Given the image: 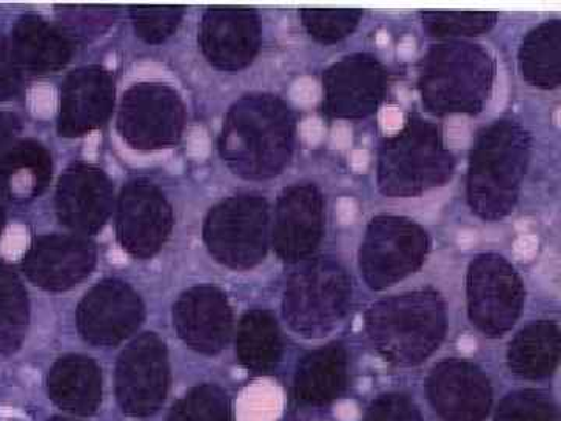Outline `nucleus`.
I'll return each instance as SVG.
<instances>
[{
	"mask_svg": "<svg viewBox=\"0 0 561 421\" xmlns=\"http://www.w3.org/2000/svg\"><path fill=\"white\" fill-rule=\"evenodd\" d=\"M561 24L548 21L531 31L524 39L522 54L523 76L534 87L557 88L560 84Z\"/></svg>",
	"mask_w": 561,
	"mask_h": 421,
	"instance_id": "28",
	"label": "nucleus"
},
{
	"mask_svg": "<svg viewBox=\"0 0 561 421\" xmlns=\"http://www.w3.org/2000/svg\"><path fill=\"white\" fill-rule=\"evenodd\" d=\"M331 138L337 149H346L351 144V130L345 124H337L332 128Z\"/></svg>",
	"mask_w": 561,
	"mask_h": 421,
	"instance_id": "42",
	"label": "nucleus"
},
{
	"mask_svg": "<svg viewBox=\"0 0 561 421\" xmlns=\"http://www.w3.org/2000/svg\"><path fill=\"white\" fill-rule=\"evenodd\" d=\"M21 132V121L16 114L0 111V155L9 149L10 144Z\"/></svg>",
	"mask_w": 561,
	"mask_h": 421,
	"instance_id": "38",
	"label": "nucleus"
},
{
	"mask_svg": "<svg viewBox=\"0 0 561 421\" xmlns=\"http://www.w3.org/2000/svg\"><path fill=\"white\" fill-rule=\"evenodd\" d=\"M49 150L36 140H21L0 155V194L9 202L28 203L39 197L51 180Z\"/></svg>",
	"mask_w": 561,
	"mask_h": 421,
	"instance_id": "23",
	"label": "nucleus"
},
{
	"mask_svg": "<svg viewBox=\"0 0 561 421\" xmlns=\"http://www.w3.org/2000/svg\"><path fill=\"white\" fill-rule=\"evenodd\" d=\"M144 320L139 295L119 280L92 287L77 309V327L84 341L95 346L119 345Z\"/></svg>",
	"mask_w": 561,
	"mask_h": 421,
	"instance_id": "13",
	"label": "nucleus"
},
{
	"mask_svg": "<svg viewBox=\"0 0 561 421\" xmlns=\"http://www.w3.org/2000/svg\"><path fill=\"white\" fill-rule=\"evenodd\" d=\"M49 421H73V420H69V419H61V417H57V419H51Z\"/></svg>",
	"mask_w": 561,
	"mask_h": 421,
	"instance_id": "48",
	"label": "nucleus"
},
{
	"mask_svg": "<svg viewBox=\"0 0 561 421\" xmlns=\"http://www.w3.org/2000/svg\"><path fill=\"white\" fill-rule=\"evenodd\" d=\"M348 386V353L334 342L306 354L295 375V398L302 405L324 406L337 400Z\"/></svg>",
	"mask_w": 561,
	"mask_h": 421,
	"instance_id": "24",
	"label": "nucleus"
},
{
	"mask_svg": "<svg viewBox=\"0 0 561 421\" xmlns=\"http://www.w3.org/2000/svg\"><path fill=\"white\" fill-rule=\"evenodd\" d=\"M21 70L9 41L0 35V102L10 101L20 92Z\"/></svg>",
	"mask_w": 561,
	"mask_h": 421,
	"instance_id": "37",
	"label": "nucleus"
},
{
	"mask_svg": "<svg viewBox=\"0 0 561 421\" xmlns=\"http://www.w3.org/2000/svg\"><path fill=\"white\" fill-rule=\"evenodd\" d=\"M173 210L171 203L153 183L130 181L117 201L116 232L121 246L131 257L151 258L171 236Z\"/></svg>",
	"mask_w": 561,
	"mask_h": 421,
	"instance_id": "12",
	"label": "nucleus"
},
{
	"mask_svg": "<svg viewBox=\"0 0 561 421\" xmlns=\"http://www.w3.org/2000/svg\"><path fill=\"white\" fill-rule=\"evenodd\" d=\"M335 214H337V219L341 220L342 224H351L357 216L356 202L350 197L341 198L337 206H335Z\"/></svg>",
	"mask_w": 561,
	"mask_h": 421,
	"instance_id": "40",
	"label": "nucleus"
},
{
	"mask_svg": "<svg viewBox=\"0 0 561 421\" xmlns=\"http://www.w3.org/2000/svg\"><path fill=\"white\" fill-rule=\"evenodd\" d=\"M203 239L220 264L247 271L260 264L268 247V205L260 195H236L214 206Z\"/></svg>",
	"mask_w": 561,
	"mask_h": 421,
	"instance_id": "7",
	"label": "nucleus"
},
{
	"mask_svg": "<svg viewBox=\"0 0 561 421\" xmlns=\"http://www.w3.org/2000/svg\"><path fill=\"white\" fill-rule=\"evenodd\" d=\"M119 10L116 7H58L61 31L70 39L87 41L101 35L114 24Z\"/></svg>",
	"mask_w": 561,
	"mask_h": 421,
	"instance_id": "32",
	"label": "nucleus"
},
{
	"mask_svg": "<svg viewBox=\"0 0 561 421\" xmlns=\"http://www.w3.org/2000/svg\"><path fill=\"white\" fill-rule=\"evenodd\" d=\"M470 139V127L467 122L453 120L448 125V140L454 147H461Z\"/></svg>",
	"mask_w": 561,
	"mask_h": 421,
	"instance_id": "39",
	"label": "nucleus"
},
{
	"mask_svg": "<svg viewBox=\"0 0 561 421\" xmlns=\"http://www.w3.org/2000/svg\"><path fill=\"white\" fill-rule=\"evenodd\" d=\"M319 98V88H317L316 81L306 80L305 83L300 84V92H298V99L302 102H316Z\"/></svg>",
	"mask_w": 561,
	"mask_h": 421,
	"instance_id": "44",
	"label": "nucleus"
},
{
	"mask_svg": "<svg viewBox=\"0 0 561 421\" xmlns=\"http://www.w3.org/2000/svg\"><path fill=\"white\" fill-rule=\"evenodd\" d=\"M421 20L432 36H471L490 31L497 14L490 11H423Z\"/></svg>",
	"mask_w": 561,
	"mask_h": 421,
	"instance_id": "31",
	"label": "nucleus"
},
{
	"mask_svg": "<svg viewBox=\"0 0 561 421\" xmlns=\"http://www.w3.org/2000/svg\"><path fill=\"white\" fill-rule=\"evenodd\" d=\"M365 421H424L411 398L401 394H387L373 401Z\"/></svg>",
	"mask_w": 561,
	"mask_h": 421,
	"instance_id": "36",
	"label": "nucleus"
},
{
	"mask_svg": "<svg viewBox=\"0 0 561 421\" xmlns=\"http://www.w3.org/2000/svg\"><path fill=\"white\" fill-rule=\"evenodd\" d=\"M398 54H400L402 58H411L412 55L415 54V41L412 38L402 39L400 47H398Z\"/></svg>",
	"mask_w": 561,
	"mask_h": 421,
	"instance_id": "46",
	"label": "nucleus"
},
{
	"mask_svg": "<svg viewBox=\"0 0 561 421\" xmlns=\"http://www.w3.org/2000/svg\"><path fill=\"white\" fill-rule=\"evenodd\" d=\"M362 16L360 10H305L302 24L313 38L321 43H335L345 38L356 27Z\"/></svg>",
	"mask_w": 561,
	"mask_h": 421,
	"instance_id": "35",
	"label": "nucleus"
},
{
	"mask_svg": "<svg viewBox=\"0 0 561 421\" xmlns=\"http://www.w3.org/2000/svg\"><path fill=\"white\" fill-rule=\"evenodd\" d=\"M3 227H5V213H3V208L0 206V236H2Z\"/></svg>",
	"mask_w": 561,
	"mask_h": 421,
	"instance_id": "47",
	"label": "nucleus"
},
{
	"mask_svg": "<svg viewBox=\"0 0 561 421\" xmlns=\"http://www.w3.org/2000/svg\"><path fill=\"white\" fill-rule=\"evenodd\" d=\"M31 305L24 284L9 265L0 264V353H14L28 330Z\"/></svg>",
	"mask_w": 561,
	"mask_h": 421,
	"instance_id": "29",
	"label": "nucleus"
},
{
	"mask_svg": "<svg viewBox=\"0 0 561 421\" xmlns=\"http://www.w3.org/2000/svg\"><path fill=\"white\" fill-rule=\"evenodd\" d=\"M381 125L386 132H398L402 127V114L400 110L390 106V109L382 110Z\"/></svg>",
	"mask_w": 561,
	"mask_h": 421,
	"instance_id": "41",
	"label": "nucleus"
},
{
	"mask_svg": "<svg viewBox=\"0 0 561 421\" xmlns=\"http://www.w3.org/2000/svg\"><path fill=\"white\" fill-rule=\"evenodd\" d=\"M168 389V350L157 334L146 332L117 361V400L128 416L147 417L161 408Z\"/></svg>",
	"mask_w": 561,
	"mask_h": 421,
	"instance_id": "11",
	"label": "nucleus"
},
{
	"mask_svg": "<svg viewBox=\"0 0 561 421\" xmlns=\"http://www.w3.org/2000/svg\"><path fill=\"white\" fill-rule=\"evenodd\" d=\"M113 197V184L102 169L77 162L58 181V219L80 235H95L110 219Z\"/></svg>",
	"mask_w": 561,
	"mask_h": 421,
	"instance_id": "15",
	"label": "nucleus"
},
{
	"mask_svg": "<svg viewBox=\"0 0 561 421\" xmlns=\"http://www.w3.org/2000/svg\"><path fill=\"white\" fill-rule=\"evenodd\" d=\"M507 357L508 367L519 378H548L559 365V327L552 321H535L513 339Z\"/></svg>",
	"mask_w": 561,
	"mask_h": 421,
	"instance_id": "26",
	"label": "nucleus"
},
{
	"mask_svg": "<svg viewBox=\"0 0 561 421\" xmlns=\"http://www.w3.org/2000/svg\"><path fill=\"white\" fill-rule=\"evenodd\" d=\"M49 394L55 405L77 416H91L102 400V375L91 357L69 354L55 362L49 373Z\"/></svg>",
	"mask_w": 561,
	"mask_h": 421,
	"instance_id": "25",
	"label": "nucleus"
},
{
	"mask_svg": "<svg viewBox=\"0 0 561 421\" xmlns=\"http://www.w3.org/2000/svg\"><path fill=\"white\" fill-rule=\"evenodd\" d=\"M427 249L430 239L420 225L404 217H375L360 247L362 275L371 289H386L419 271Z\"/></svg>",
	"mask_w": 561,
	"mask_h": 421,
	"instance_id": "8",
	"label": "nucleus"
},
{
	"mask_svg": "<svg viewBox=\"0 0 561 421\" xmlns=\"http://www.w3.org/2000/svg\"><path fill=\"white\" fill-rule=\"evenodd\" d=\"M294 116L275 95H245L228 111L219 149L225 162L243 179L278 175L294 150Z\"/></svg>",
	"mask_w": 561,
	"mask_h": 421,
	"instance_id": "1",
	"label": "nucleus"
},
{
	"mask_svg": "<svg viewBox=\"0 0 561 421\" xmlns=\"http://www.w3.org/2000/svg\"><path fill=\"white\" fill-rule=\"evenodd\" d=\"M324 202L313 184H295L280 194L276 205L273 247L280 260H305L323 236Z\"/></svg>",
	"mask_w": 561,
	"mask_h": 421,
	"instance_id": "18",
	"label": "nucleus"
},
{
	"mask_svg": "<svg viewBox=\"0 0 561 421\" xmlns=\"http://www.w3.org/2000/svg\"><path fill=\"white\" fill-rule=\"evenodd\" d=\"M365 328L387 361L411 367L430 357L445 338V303L431 291L387 298L368 309Z\"/></svg>",
	"mask_w": 561,
	"mask_h": 421,
	"instance_id": "3",
	"label": "nucleus"
},
{
	"mask_svg": "<svg viewBox=\"0 0 561 421\" xmlns=\"http://www.w3.org/2000/svg\"><path fill=\"white\" fill-rule=\"evenodd\" d=\"M494 421H557L556 402L546 391H515L501 401Z\"/></svg>",
	"mask_w": 561,
	"mask_h": 421,
	"instance_id": "33",
	"label": "nucleus"
},
{
	"mask_svg": "<svg viewBox=\"0 0 561 421\" xmlns=\"http://www.w3.org/2000/svg\"><path fill=\"white\" fill-rule=\"evenodd\" d=\"M324 110L332 117H365L386 92V70L371 55L343 58L324 72Z\"/></svg>",
	"mask_w": 561,
	"mask_h": 421,
	"instance_id": "16",
	"label": "nucleus"
},
{
	"mask_svg": "<svg viewBox=\"0 0 561 421\" xmlns=\"http://www.w3.org/2000/svg\"><path fill=\"white\" fill-rule=\"evenodd\" d=\"M454 158L443 146L437 125L412 116L401 133L383 140L379 190L389 197H415L451 179Z\"/></svg>",
	"mask_w": 561,
	"mask_h": 421,
	"instance_id": "5",
	"label": "nucleus"
},
{
	"mask_svg": "<svg viewBox=\"0 0 561 421\" xmlns=\"http://www.w3.org/2000/svg\"><path fill=\"white\" fill-rule=\"evenodd\" d=\"M351 168L356 172H365L368 168V162H370V157H368L367 151L365 150H356L351 155Z\"/></svg>",
	"mask_w": 561,
	"mask_h": 421,
	"instance_id": "45",
	"label": "nucleus"
},
{
	"mask_svg": "<svg viewBox=\"0 0 561 421\" xmlns=\"http://www.w3.org/2000/svg\"><path fill=\"white\" fill-rule=\"evenodd\" d=\"M113 76L102 66H83L66 77L61 88L58 133L79 138L108 121L114 106Z\"/></svg>",
	"mask_w": 561,
	"mask_h": 421,
	"instance_id": "20",
	"label": "nucleus"
},
{
	"mask_svg": "<svg viewBox=\"0 0 561 421\" xmlns=\"http://www.w3.org/2000/svg\"><path fill=\"white\" fill-rule=\"evenodd\" d=\"M184 124V103L168 84H135L122 99L117 128L133 149H168L179 143Z\"/></svg>",
	"mask_w": 561,
	"mask_h": 421,
	"instance_id": "9",
	"label": "nucleus"
},
{
	"mask_svg": "<svg viewBox=\"0 0 561 421\" xmlns=\"http://www.w3.org/2000/svg\"><path fill=\"white\" fill-rule=\"evenodd\" d=\"M173 323L187 346L210 356L220 353L230 341L231 306L217 287H192L176 301Z\"/></svg>",
	"mask_w": 561,
	"mask_h": 421,
	"instance_id": "21",
	"label": "nucleus"
},
{
	"mask_svg": "<svg viewBox=\"0 0 561 421\" xmlns=\"http://www.w3.org/2000/svg\"><path fill=\"white\" fill-rule=\"evenodd\" d=\"M169 421H231L230 400L213 384L195 387L173 406Z\"/></svg>",
	"mask_w": 561,
	"mask_h": 421,
	"instance_id": "30",
	"label": "nucleus"
},
{
	"mask_svg": "<svg viewBox=\"0 0 561 421\" xmlns=\"http://www.w3.org/2000/svg\"><path fill=\"white\" fill-rule=\"evenodd\" d=\"M530 157L529 135L513 121H497L479 135L471 151L468 198L482 219L507 216Z\"/></svg>",
	"mask_w": 561,
	"mask_h": 421,
	"instance_id": "2",
	"label": "nucleus"
},
{
	"mask_svg": "<svg viewBox=\"0 0 561 421\" xmlns=\"http://www.w3.org/2000/svg\"><path fill=\"white\" fill-rule=\"evenodd\" d=\"M302 133H305L306 139L309 143H319L321 136H323V125L319 120L308 121L302 127Z\"/></svg>",
	"mask_w": 561,
	"mask_h": 421,
	"instance_id": "43",
	"label": "nucleus"
},
{
	"mask_svg": "<svg viewBox=\"0 0 561 421\" xmlns=\"http://www.w3.org/2000/svg\"><path fill=\"white\" fill-rule=\"evenodd\" d=\"M350 301L348 273L331 258H317L287 281L284 317L305 338H321L341 323Z\"/></svg>",
	"mask_w": 561,
	"mask_h": 421,
	"instance_id": "6",
	"label": "nucleus"
},
{
	"mask_svg": "<svg viewBox=\"0 0 561 421\" xmlns=\"http://www.w3.org/2000/svg\"><path fill=\"white\" fill-rule=\"evenodd\" d=\"M11 39L18 65L35 76L57 72L72 58L73 41L61 29L36 14L20 18Z\"/></svg>",
	"mask_w": 561,
	"mask_h": 421,
	"instance_id": "22",
	"label": "nucleus"
},
{
	"mask_svg": "<svg viewBox=\"0 0 561 421\" xmlns=\"http://www.w3.org/2000/svg\"><path fill=\"white\" fill-rule=\"evenodd\" d=\"M494 79L489 52L467 43L434 46L421 62L420 88L426 109L434 114L482 110Z\"/></svg>",
	"mask_w": 561,
	"mask_h": 421,
	"instance_id": "4",
	"label": "nucleus"
},
{
	"mask_svg": "<svg viewBox=\"0 0 561 421\" xmlns=\"http://www.w3.org/2000/svg\"><path fill=\"white\" fill-rule=\"evenodd\" d=\"M261 21L251 9H209L203 14L201 46L217 69L241 70L256 57Z\"/></svg>",
	"mask_w": 561,
	"mask_h": 421,
	"instance_id": "19",
	"label": "nucleus"
},
{
	"mask_svg": "<svg viewBox=\"0 0 561 421\" xmlns=\"http://www.w3.org/2000/svg\"><path fill=\"white\" fill-rule=\"evenodd\" d=\"M130 16L140 39L161 44L171 38L184 16L183 7H131Z\"/></svg>",
	"mask_w": 561,
	"mask_h": 421,
	"instance_id": "34",
	"label": "nucleus"
},
{
	"mask_svg": "<svg viewBox=\"0 0 561 421\" xmlns=\"http://www.w3.org/2000/svg\"><path fill=\"white\" fill-rule=\"evenodd\" d=\"M239 361L254 373L275 371L283 356V338L275 317L267 311H250L242 317L236 339Z\"/></svg>",
	"mask_w": 561,
	"mask_h": 421,
	"instance_id": "27",
	"label": "nucleus"
},
{
	"mask_svg": "<svg viewBox=\"0 0 561 421\" xmlns=\"http://www.w3.org/2000/svg\"><path fill=\"white\" fill-rule=\"evenodd\" d=\"M427 395L432 408L445 421H482L493 401L485 373L459 360L442 362L431 372Z\"/></svg>",
	"mask_w": 561,
	"mask_h": 421,
	"instance_id": "17",
	"label": "nucleus"
},
{
	"mask_svg": "<svg viewBox=\"0 0 561 421\" xmlns=\"http://www.w3.org/2000/svg\"><path fill=\"white\" fill-rule=\"evenodd\" d=\"M467 292L470 319L483 334L500 338L512 330L522 314L524 287L518 273L504 258H476L468 271Z\"/></svg>",
	"mask_w": 561,
	"mask_h": 421,
	"instance_id": "10",
	"label": "nucleus"
},
{
	"mask_svg": "<svg viewBox=\"0 0 561 421\" xmlns=\"http://www.w3.org/2000/svg\"><path fill=\"white\" fill-rule=\"evenodd\" d=\"M98 250L80 236L46 235L35 239L22 269L44 291L61 292L77 286L94 271Z\"/></svg>",
	"mask_w": 561,
	"mask_h": 421,
	"instance_id": "14",
	"label": "nucleus"
}]
</instances>
